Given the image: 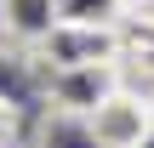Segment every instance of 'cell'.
Returning <instances> with one entry per match:
<instances>
[{"instance_id": "1", "label": "cell", "mask_w": 154, "mask_h": 148, "mask_svg": "<svg viewBox=\"0 0 154 148\" xmlns=\"http://www.w3.org/2000/svg\"><path fill=\"white\" fill-rule=\"evenodd\" d=\"M149 125H154V103L131 97V91H114L86 114V131L97 148H137L149 137Z\"/></svg>"}, {"instance_id": "2", "label": "cell", "mask_w": 154, "mask_h": 148, "mask_svg": "<svg viewBox=\"0 0 154 148\" xmlns=\"http://www.w3.org/2000/svg\"><path fill=\"white\" fill-rule=\"evenodd\" d=\"M46 51H51V63L57 68H86V63H114L120 57V34L109 29V23H57L51 34H46Z\"/></svg>"}, {"instance_id": "3", "label": "cell", "mask_w": 154, "mask_h": 148, "mask_svg": "<svg viewBox=\"0 0 154 148\" xmlns=\"http://www.w3.org/2000/svg\"><path fill=\"white\" fill-rule=\"evenodd\" d=\"M120 86H114V63H86V68H57V80H51V97L63 103V108H74V114H91L103 97H114Z\"/></svg>"}, {"instance_id": "4", "label": "cell", "mask_w": 154, "mask_h": 148, "mask_svg": "<svg viewBox=\"0 0 154 148\" xmlns=\"http://www.w3.org/2000/svg\"><path fill=\"white\" fill-rule=\"evenodd\" d=\"M0 17L17 40H46L57 23H63V6L57 0H0Z\"/></svg>"}, {"instance_id": "5", "label": "cell", "mask_w": 154, "mask_h": 148, "mask_svg": "<svg viewBox=\"0 0 154 148\" xmlns=\"http://www.w3.org/2000/svg\"><path fill=\"white\" fill-rule=\"evenodd\" d=\"M57 6H63L69 23H109V11H114L120 0H57Z\"/></svg>"}, {"instance_id": "6", "label": "cell", "mask_w": 154, "mask_h": 148, "mask_svg": "<svg viewBox=\"0 0 154 148\" xmlns=\"http://www.w3.org/2000/svg\"><path fill=\"white\" fill-rule=\"evenodd\" d=\"M137 148H154V125H149V137H143V143H137Z\"/></svg>"}, {"instance_id": "7", "label": "cell", "mask_w": 154, "mask_h": 148, "mask_svg": "<svg viewBox=\"0 0 154 148\" xmlns=\"http://www.w3.org/2000/svg\"><path fill=\"white\" fill-rule=\"evenodd\" d=\"M0 23H6V17H0Z\"/></svg>"}]
</instances>
